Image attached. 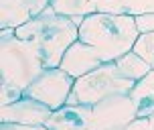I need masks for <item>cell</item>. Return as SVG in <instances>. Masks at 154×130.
<instances>
[{"instance_id":"cell-7","label":"cell","mask_w":154,"mask_h":130,"mask_svg":"<svg viewBox=\"0 0 154 130\" xmlns=\"http://www.w3.org/2000/svg\"><path fill=\"white\" fill-rule=\"evenodd\" d=\"M53 110L45 106L43 102L31 98V96H23V98L8 104V106H0V122L4 124H24V126H45L47 120L51 118Z\"/></svg>"},{"instance_id":"cell-6","label":"cell","mask_w":154,"mask_h":130,"mask_svg":"<svg viewBox=\"0 0 154 130\" xmlns=\"http://www.w3.org/2000/svg\"><path fill=\"white\" fill-rule=\"evenodd\" d=\"M136 118L138 114L130 94H114L91 106L89 130H120Z\"/></svg>"},{"instance_id":"cell-14","label":"cell","mask_w":154,"mask_h":130,"mask_svg":"<svg viewBox=\"0 0 154 130\" xmlns=\"http://www.w3.org/2000/svg\"><path fill=\"white\" fill-rule=\"evenodd\" d=\"M114 63H116V67L120 69V73H122L124 77L132 79V81H140V79L152 69L136 51H128V53L122 55L120 59H116Z\"/></svg>"},{"instance_id":"cell-15","label":"cell","mask_w":154,"mask_h":130,"mask_svg":"<svg viewBox=\"0 0 154 130\" xmlns=\"http://www.w3.org/2000/svg\"><path fill=\"white\" fill-rule=\"evenodd\" d=\"M132 51H136V53L144 59V61L154 69V31L150 33H140V37L136 39V43H134V49Z\"/></svg>"},{"instance_id":"cell-19","label":"cell","mask_w":154,"mask_h":130,"mask_svg":"<svg viewBox=\"0 0 154 130\" xmlns=\"http://www.w3.org/2000/svg\"><path fill=\"white\" fill-rule=\"evenodd\" d=\"M26 4H29V8H31L32 16L41 14L45 8H49V4H51V0H24Z\"/></svg>"},{"instance_id":"cell-17","label":"cell","mask_w":154,"mask_h":130,"mask_svg":"<svg viewBox=\"0 0 154 130\" xmlns=\"http://www.w3.org/2000/svg\"><path fill=\"white\" fill-rule=\"evenodd\" d=\"M136 27L140 33H150L154 31V12H146V14L136 16Z\"/></svg>"},{"instance_id":"cell-11","label":"cell","mask_w":154,"mask_h":130,"mask_svg":"<svg viewBox=\"0 0 154 130\" xmlns=\"http://www.w3.org/2000/svg\"><path fill=\"white\" fill-rule=\"evenodd\" d=\"M97 12L108 14H146L154 12V0H95Z\"/></svg>"},{"instance_id":"cell-12","label":"cell","mask_w":154,"mask_h":130,"mask_svg":"<svg viewBox=\"0 0 154 130\" xmlns=\"http://www.w3.org/2000/svg\"><path fill=\"white\" fill-rule=\"evenodd\" d=\"M32 18L24 0H0V29H18Z\"/></svg>"},{"instance_id":"cell-5","label":"cell","mask_w":154,"mask_h":130,"mask_svg":"<svg viewBox=\"0 0 154 130\" xmlns=\"http://www.w3.org/2000/svg\"><path fill=\"white\" fill-rule=\"evenodd\" d=\"M73 85H75V77H71L67 71H63L61 67H47L24 90V96H31L38 102H43L51 110H59L61 106L67 104V100L73 92Z\"/></svg>"},{"instance_id":"cell-2","label":"cell","mask_w":154,"mask_h":130,"mask_svg":"<svg viewBox=\"0 0 154 130\" xmlns=\"http://www.w3.org/2000/svg\"><path fill=\"white\" fill-rule=\"evenodd\" d=\"M16 37L31 41L43 57L45 67H59L63 55L79 39V27L69 16L57 14L53 8H45L41 14L16 29Z\"/></svg>"},{"instance_id":"cell-18","label":"cell","mask_w":154,"mask_h":130,"mask_svg":"<svg viewBox=\"0 0 154 130\" xmlns=\"http://www.w3.org/2000/svg\"><path fill=\"white\" fill-rule=\"evenodd\" d=\"M120 130H152V126H150L148 118H136V120H132L128 126H124Z\"/></svg>"},{"instance_id":"cell-4","label":"cell","mask_w":154,"mask_h":130,"mask_svg":"<svg viewBox=\"0 0 154 130\" xmlns=\"http://www.w3.org/2000/svg\"><path fill=\"white\" fill-rule=\"evenodd\" d=\"M134 84L136 81H132L120 73V69L116 67L114 61L101 63L97 69L75 79V85H73V92H71L67 104L93 106L114 94H130Z\"/></svg>"},{"instance_id":"cell-9","label":"cell","mask_w":154,"mask_h":130,"mask_svg":"<svg viewBox=\"0 0 154 130\" xmlns=\"http://www.w3.org/2000/svg\"><path fill=\"white\" fill-rule=\"evenodd\" d=\"M89 122H91V106L65 104L59 110H53L45 126L49 130H89Z\"/></svg>"},{"instance_id":"cell-8","label":"cell","mask_w":154,"mask_h":130,"mask_svg":"<svg viewBox=\"0 0 154 130\" xmlns=\"http://www.w3.org/2000/svg\"><path fill=\"white\" fill-rule=\"evenodd\" d=\"M101 63L103 61H101L100 53H97L91 45H87V43H83V41L77 39L75 43L67 49V53L63 55L59 67H61L63 71H67L71 77L77 79V77H83V75H87L89 71L97 69Z\"/></svg>"},{"instance_id":"cell-3","label":"cell","mask_w":154,"mask_h":130,"mask_svg":"<svg viewBox=\"0 0 154 130\" xmlns=\"http://www.w3.org/2000/svg\"><path fill=\"white\" fill-rule=\"evenodd\" d=\"M45 69L31 41L16 37V29H0V81L26 90Z\"/></svg>"},{"instance_id":"cell-21","label":"cell","mask_w":154,"mask_h":130,"mask_svg":"<svg viewBox=\"0 0 154 130\" xmlns=\"http://www.w3.org/2000/svg\"><path fill=\"white\" fill-rule=\"evenodd\" d=\"M148 120H150V126H152V130H154V114L148 116Z\"/></svg>"},{"instance_id":"cell-13","label":"cell","mask_w":154,"mask_h":130,"mask_svg":"<svg viewBox=\"0 0 154 130\" xmlns=\"http://www.w3.org/2000/svg\"><path fill=\"white\" fill-rule=\"evenodd\" d=\"M49 6L53 8L57 14L69 16L77 27L83 23V18L87 14L97 12L95 0H51V4H49Z\"/></svg>"},{"instance_id":"cell-16","label":"cell","mask_w":154,"mask_h":130,"mask_svg":"<svg viewBox=\"0 0 154 130\" xmlns=\"http://www.w3.org/2000/svg\"><path fill=\"white\" fill-rule=\"evenodd\" d=\"M24 96V90L18 85L6 84V81H0V106H8V104H14Z\"/></svg>"},{"instance_id":"cell-10","label":"cell","mask_w":154,"mask_h":130,"mask_svg":"<svg viewBox=\"0 0 154 130\" xmlns=\"http://www.w3.org/2000/svg\"><path fill=\"white\" fill-rule=\"evenodd\" d=\"M130 98L136 106L138 118H148L154 114V69H150L140 81L134 84Z\"/></svg>"},{"instance_id":"cell-1","label":"cell","mask_w":154,"mask_h":130,"mask_svg":"<svg viewBox=\"0 0 154 130\" xmlns=\"http://www.w3.org/2000/svg\"><path fill=\"white\" fill-rule=\"evenodd\" d=\"M138 37L140 31L136 27V16L132 14L93 12L79 24V41L91 45L103 63H112L132 51Z\"/></svg>"},{"instance_id":"cell-20","label":"cell","mask_w":154,"mask_h":130,"mask_svg":"<svg viewBox=\"0 0 154 130\" xmlns=\"http://www.w3.org/2000/svg\"><path fill=\"white\" fill-rule=\"evenodd\" d=\"M0 130H49L47 126H24V124H8L0 122Z\"/></svg>"}]
</instances>
